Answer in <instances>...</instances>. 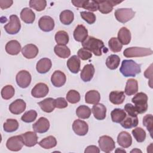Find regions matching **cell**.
<instances>
[{
    "mask_svg": "<svg viewBox=\"0 0 153 153\" xmlns=\"http://www.w3.org/2000/svg\"><path fill=\"white\" fill-rule=\"evenodd\" d=\"M41 109L45 112L50 113L54 111L56 108L55 99L51 97H48L38 103Z\"/></svg>",
    "mask_w": 153,
    "mask_h": 153,
    "instance_id": "obj_23",
    "label": "cell"
},
{
    "mask_svg": "<svg viewBox=\"0 0 153 153\" xmlns=\"http://www.w3.org/2000/svg\"><path fill=\"white\" fill-rule=\"evenodd\" d=\"M98 4L99 11L103 14H108L113 10L114 6L118 5L122 2V1H114V0H105V1H96Z\"/></svg>",
    "mask_w": 153,
    "mask_h": 153,
    "instance_id": "obj_10",
    "label": "cell"
},
{
    "mask_svg": "<svg viewBox=\"0 0 153 153\" xmlns=\"http://www.w3.org/2000/svg\"><path fill=\"white\" fill-rule=\"evenodd\" d=\"M80 98L79 92L75 90H70L66 94V100L72 104L78 103L80 100Z\"/></svg>",
    "mask_w": 153,
    "mask_h": 153,
    "instance_id": "obj_45",
    "label": "cell"
},
{
    "mask_svg": "<svg viewBox=\"0 0 153 153\" xmlns=\"http://www.w3.org/2000/svg\"><path fill=\"white\" fill-rule=\"evenodd\" d=\"M66 81L65 74L60 71H55L51 77L52 84L56 87H60L63 86Z\"/></svg>",
    "mask_w": 153,
    "mask_h": 153,
    "instance_id": "obj_17",
    "label": "cell"
},
{
    "mask_svg": "<svg viewBox=\"0 0 153 153\" xmlns=\"http://www.w3.org/2000/svg\"><path fill=\"white\" fill-rule=\"evenodd\" d=\"M15 93L14 88L11 85H7L1 90V96L5 100L11 99Z\"/></svg>",
    "mask_w": 153,
    "mask_h": 153,
    "instance_id": "obj_42",
    "label": "cell"
},
{
    "mask_svg": "<svg viewBox=\"0 0 153 153\" xmlns=\"http://www.w3.org/2000/svg\"><path fill=\"white\" fill-rule=\"evenodd\" d=\"M56 108L59 109L65 108L68 106V102L63 97H57L55 99Z\"/></svg>",
    "mask_w": 153,
    "mask_h": 153,
    "instance_id": "obj_51",
    "label": "cell"
},
{
    "mask_svg": "<svg viewBox=\"0 0 153 153\" xmlns=\"http://www.w3.org/2000/svg\"><path fill=\"white\" fill-rule=\"evenodd\" d=\"M32 79L30 74L25 70L19 71L16 76V80L17 85L22 88H27L30 84Z\"/></svg>",
    "mask_w": 153,
    "mask_h": 153,
    "instance_id": "obj_8",
    "label": "cell"
},
{
    "mask_svg": "<svg viewBox=\"0 0 153 153\" xmlns=\"http://www.w3.org/2000/svg\"><path fill=\"white\" fill-rule=\"evenodd\" d=\"M60 22L65 25H69L73 22L74 15L72 11L66 10L62 11L59 16Z\"/></svg>",
    "mask_w": 153,
    "mask_h": 153,
    "instance_id": "obj_34",
    "label": "cell"
},
{
    "mask_svg": "<svg viewBox=\"0 0 153 153\" xmlns=\"http://www.w3.org/2000/svg\"><path fill=\"white\" fill-rule=\"evenodd\" d=\"M32 128L35 132L44 133L47 132L50 128V122L45 117H40L36 122L32 125Z\"/></svg>",
    "mask_w": 153,
    "mask_h": 153,
    "instance_id": "obj_12",
    "label": "cell"
},
{
    "mask_svg": "<svg viewBox=\"0 0 153 153\" xmlns=\"http://www.w3.org/2000/svg\"><path fill=\"white\" fill-rule=\"evenodd\" d=\"M52 66L51 61L48 58H42L36 63V69L39 74H45L50 71Z\"/></svg>",
    "mask_w": 153,
    "mask_h": 153,
    "instance_id": "obj_25",
    "label": "cell"
},
{
    "mask_svg": "<svg viewBox=\"0 0 153 153\" xmlns=\"http://www.w3.org/2000/svg\"><path fill=\"white\" fill-rule=\"evenodd\" d=\"M142 152V151H141L140 149H137V148H135V149H133V150H131V151H130V152Z\"/></svg>",
    "mask_w": 153,
    "mask_h": 153,
    "instance_id": "obj_56",
    "label": "cell"
},
{
    "mask_svg": "<svg viewBox=\"0 0 153 153\" xmlns=\"http://www.w3.org/2000/svg\"><path fill=\"white\" fill-rule=\"evenodd\" d=\"M54 51L58 57L63 59L68 58L71 55V50L66 45L57 44L54 48Z\"/></svg>",
    "mask_w": 153,
    "mask_h": 153,
    "instance_id": "obj_33",
    "label": "cell"
},
{
    "mask_svg": "<svg viewBox=\"0 0 153 153\" xmlns=\"http://www.w3.org/2000/svg\"><path fill=\"white\" fill-rule=\"evenodd\" d=\"M120 71L125 77L135 76L141 72L140 65L133 60H123Z\"/></svg>",
    "mask_w": 153,
    "mask_h": 153,
    "instance_id": "obj_2",
    "label": "cell"
},
{
    "mask_svg": "<svg viewBox=\"0 0 153 153\" xmlns=\"http://www.w3.org/2000/svg\"><path fill=\"white\" fill-rule=\"evenodd\" d=\"M138 123L139 120L137 116L132 117L129 115H126L124 119L120 123V124L123 128L129 129L132 127H136Z\"/></svg>",
    "mask_w": 153,
    "mask_h": 153,
    "instance_id": "obj_32",
    "label": "cell"
},
{
    "mask_svg": "<svg viewBox=\"0 0 153 153\" xmlns=\"http://www.w3.org/2000/svg\"><path fill=\"white\" fill-rule=\"evenodd\" d=\"M26 107V102L21 99H18L13 102L9 106L10 111L14 115H19L24 112Z\"/></svg>",
    "mask_w": 153,
    "mask_h": 153,
    "instance_id": "obj_15",
    "label": "cell"
},
{
    "mask_svg": "<svg viewBox=\"0 0 153 153\" xmlns=\"http://www.w3.org/2000/svg\"><path fill=\"white\" fill-rule=\"evenodd\" d=\"M94 67L92 64L85 65L80 74L81 79L84 82L91 81L94 74Z\"/></svg>",
    "mask_w": 153,
    "mask_h": 153,
    "instance_id": "obj_21",
    "label": "cell"
},
{
    "mask_svg": "<svg viewBox=\"0 0 153 153\" xmlns=\"http://www.w3.org/2000/svg\"><path fill=\"white\" fill-rule=\"evenodd\" d=\"M120 62V58L116 54H111L109 56L106 60V65L111 70L116 69Z\"/></svg>",
    "mask_w": 153,
    "mask_h": 153,
    "instance_id": "obj_37",
    "label": "cell"
},
{
    "mask_svg": "<svg viewBox=\"0 0 153 153\" xmlns=\"http://www.w3.org/2000/svg\"><path fill=\"white\" fill-rule=\"evenodd\" d=\"M100 100V95L99 91L92 90L87 91L85 94V102L87 103L95 105L99 103Z\"/></svg>",
    "mask_w": 153,
    "mask_h": 153,
    "instance_id": "obj_29",
    "label": "cell"
},
{
    "mask_svg": "<svg viewBox=\"0 0 153 153\" xmlns=\"http://www.w3.org/2000/svg\"><path fill=\"white\" fill-rule=\"evenodd\" d=\"M134 138L137 142H143L146 138V132L141 127H136L131 131Z\"/></svg>",
    "mask_w": 153,
    "mask_h": 153,
    "instance_id": "obj_43",
    "label": "cell"
},
{
    "mask_svg": "<svg viewBox=\"0 0 153 153\" xmlns=\"http://www.w3.org/2000/svg\"><path fill=\"white\" fill-rule=\"evenodd\" d=\"M117 142L120 146L124 148H128L132 143L131 136L128 132L123 131L117 136Z\"/></svg>",
    "mask_w": 153,
    "mask_h": 153,
    "instance_id": "obj_19",
    "label": "cell"
},
{
    "mask_svg": "<svg viewBox=\"0 0 153 153\" xmlns=\"http://www.w3.org/2000/svg\"><path fill=\"white\" fill-rule=\"evenodd\" d=\"M72 129L77 135L85 136L88 133V126L85 121L78 119L74 121Z\"/></svg>",
    "mask_w": 153,
    "mask_h": 153,
    "instance_id": "obj_14",
    "label": "cell"
},
{
    "mask_svg": "<svg viewBox=\"0 0 153 153\" xmlns=\"http://www.w3.org/2000/svg\"><path fill=\"white\" fill-rule=\"evenodd\" d=\"M98 143L100 149L106 153L112 151L115 148L114 140L111 137L107 135L100 136L98 140Z\"/></svg>",
    "mask_w": 153,
    "mask_h": 153,
    "instance_id": "obj_7",
    "label": "cell"
},
{
    "mask_svg": "<svg viewBox=\"0 0 153 153\" xmlns=\"http://www.w3.org/2000/svg\"><path fill=\"white\" fill-rule=\"evenodd\" d=\"M37 117V112L35 110H29L22 116L21 120L25 123H32L36 120Z\"/></svg>",
    "mask_w": 153,
    "mask_h": 153,
    "instance_id": "obj_46",
    "label": "cell"
},
{
    "mask_svg": "<svg viewBox=\"0 0 153 153\" xmlns=\"http://www.w3.org/2000/svg\"><path fill=\"white\" fill-rule=\"evenodd\" d=\"M152 54V50L149 48L131 47L127 48L123 52L126 57H138L150 56Z\"/></svg>",
    "mask_w": 153,
    "mask_h": 153,
    "instance_id": "obj_4",
    "label": "cell"
},
{
    "mask_svg": "<svg viewBox=\"0 0 153 153\" xmlns=\"http://www.w3.org/2000/svg\"><path fill=\"white\" fill-rule=\"evenodd\" d=\"M91 112L96 120H103L106 117V108L102 103H97L93 106Z\"/></svg>",
    "mask_w": 153,
    "mask_h": 153,
    "instance_id": "obj_22",
    "label": "cell"
},
{
    "mask_svg": "<svg viewBox=\"0 0 153 153\" xmlns=\"http://www.w3.org/2000/svg\"><path fill=\"white\" fill-rule=\"evenodd\" d=\"M118 39L123 45H127L131 38L130 31L126 27H122L118 32Z\"/></svg>",
    "mask_w": 153,
    "mask_h": 153,
    "instance_id": "obj_27",
    "label": "cell"
},
{
    "mask_svg": "<svg viewBox=\"0 0 153 153\" xmlns=\"http://www.w3.org/2000/svg\"><path fill=\"white\" fill-rule=\"evenodd\" d=\"M81 62L79 58L76 55L71 57L67 61L66 65L69 71L73 74H77L80 70Z\"/></svg>",
    "mask_w": 153,
    "mask_h": 153,
    "instance_id": "obj_26",
    "label": "cell"
},
{
    "mask_svg": "<svg viewBox=\"0 0 153 153\" xmlns=\"http://www.w3.org/2000/svg\"><path fill=\"white\" fill-rule=\"evenodd\" d=\"M83 48H86L93 53L95 56H100L102 53H106L108 49L105 47L103 42L93 36H88L86 39L82 42Z\"/></svg>",
    "mask_w": 153,
    "mask_h": 153,
    "instance_id": "obj_1",
    "label": "cell"
},
{
    "mask_svg": "<svg viewBox=\"0 0 153 153\" xmlns=\"http://www.w3.org/2000/svg\"><path fill=\"white\" fill-rule=\"evenodd\" d=\"M88 37V30L82 25H78L74 31V38L75 41L82 42Z\"/></svg>",
    "mask_w": 153,
    "mask_h": 153,
    "instance_id": "obj_20",
    "label": "cell"
},
{
    "mask_svg": "<svg viewBox=\"0 0 153 153\" xmlns=\"http://www.w3.org/2000/svg\"><path fill=\"white\" fill-rule=\"evenodd\" d=\"M85 153H90V152H93V153H99L100 152V149L95 146V145H90L88 146L85 151H84Z\"/></svg>",
    "mask_w": 153,
    "mask_h": 153,
    "instance_id": "obj_55",
    "label": "cell"
},
{
    "mask_svg": "<svg viewBox=\"0 0 153 153\" xmlns=\"http://www.w3.org/2000/svg\"><path fill=\"white\" fill-rule=\"evenodd\" d=\"M91 114V109L85 105H81L76 108V114L78 118L81 119L88 118Z\"/></svg>",
    "mask_w": 153,
    "mask_h": 153,
    "instance_id": "obj_39",
    "label": "cell"
},
{
    "mask_svg": "<svg viewBox=\"0 0 153 153\" xmlns=\"http://www.w3.org/2000/svg\"><path fill=\"white\" fill-rule=\"evenodd\" d=\"M24 145L21 135H17L10 137L6 142V146L8 149L11 151H20Z\"/></svg>",
    "mask_w": 153,
    "mask_h": 153,
    "instance_id": "obj_9",
    "label": "cell"
},
{
    "mask_svg": "<svg viewBox=\"0 0 153 153\" xmlns=\"http://www.w3.org/2000/svg\"><path fill=\"white\" fill-rule=\"evenodd\" d=\"M47 5V1L45 0H30L29 6L37 11L44 10Z\"/></svg>",
    "mask_w": 153,
    "mask_h": 153,
    "instance_id": "obj_44",
    "label": "cell"
},
{
    "mask_svg": "<svg viewBox=\"0 0 153 153\" xmlns=\"http://www.w3.org/2000/svg\"><path fill=\"white\" fill-rule=\"evenodd\" d=\"M144 75L145 78L149 79V85L151 88H152V64H151L149 67L147 68L145 72H144Z\"/></svg>",
    "mask_w": 153,
    "mask_h": 153,
    "instance_id": "obj_53",
    "label": "cell"
},
{
    "mask_svg": "<svg viewBox=\"0 0 153 153\" xmlns=\"http://www.w3.org/2000/svg\"><path fill=\"white\" fill-rule=\"evenodd\" d=\"M143 125L146 128L152 137L153 128V117L152 114H147L143 118Z\"/></svg>",
    "mask_w": 153,
    "mask_h": 153,
    "instance_id": "obj_47",
    "label": "cell"
},
{
    "mask_svg": "<svg viewBox=\"0 0 153 153\" xmlns=\"http://www.w3.org/2000/svg\"><path fill=\"white\" fill-rule=\"evenodd\" d=\"M55 41L58 45H65L69 42V35L65 30H59L55 34Z\"/></svg>",
    "mask_w": 153,
    "mask_h": 153,
    "instance_id": "obj_40",
    "label": "cell"
},
{
    "mask_svg": "<svg viewBox=\"0 0 153 153\" xmlns=\"http://www.w3.org/2000/svg\"><path fill=\"white\" fill-rule=\"evenodd\" d=\"M138 91V83L137 80L133 78H130L127 81L125 87V93L128 96H131L136 94Z\"/></svg>",
    "mask_w": 153,
    "mask_h": 153,
    "instance_id": "obj_31",
    "label": "cell"
},
{
    "mask_svg": "<svg viewBox=\"0 0 153 153\" xmlns=\"http://www.w3.org/2000/svg\"><path fill=\"white\" fill-rule=\"evenodd\" d=\"M20 18L26 23H32L35 19L34 12L30 8L26 7L22 9L20 12Z\"/></svg>",
    "mask_w": 153,
    "mask_h": 153,
    "instance_id": "obj_28",
    "label": "cell"
},
{
    "mask_svg": "<svg viewBox=\"0 0 153 153\" xmlns=\"http://www.w3.org/2000/svg\"><path fill=\"white\" fill-rule=\"evenodd\" d=\"M38 48L32 44H27L22 49V53L23 56L28 59L35 58L38 55Z\"/></svg>",
    "mask_w": 153,
    "mask_h": 153,
    "instance_id": "obj_18",
    "label": "cell"
},
{
    "mask_svg": "<svg viewBox=\"0 0 153 153\" xmlns=\"http://www.w3.org/2000/svg\"><path fill=\"white\" fill-rule=\"evenodd\" d=\"M118 151H120V152H126V151L124 149H120V148H118V149L115 151L116 152H118Z\"/></svg>",
    "mask_w": 153,
    "mask_h": 153,
    "instance_id": "obj_57",
    "label": "cell"
},
{
    "mask_svg": "<svg viewBox=\"0 0 153 153\" xmlns=\"http://www.w3.org/2000/svg\"><path fill=\"white\" fill-rule=\"evenodd\" d=\"M131 102L134 104V108L138 114L145 113L148 109V96L143 93H137L131 99Z\"/></svg>",
    "mask_w": 153,
    "mask_h": 153,
    "instance_id": "obj_3",
    "label": "cell"
},
{
    "mask_svg": "<svg viewBox=\"0 0 153 153\" xmlns=\"http://www.w3.org/2000/svg\"><path fill=\"white\" fill-rule=\"evenodd\" d=\"M126 115V111L120 108L114 109L111 113L112 121L116 123H120L124 119Z\"/></svg>",
    "mask_w": 153,
    "mask_h": 153,
    "instance_id": "obj_36",
    "label": "cell"
},
{
    "mask_svg": "<svg viewBox=\"0 0 153 153\" xmlns=\"http://www.w3.org/2000/svg\"><path fill=\"white\" fill-rule=\"evenodd\" d=\"M13 1L11 0H0V7L1 9L4 10L11 6Z\"/></svg>",
    "mask_w": 153,
    "mask_h": 153,
    "instance_id": "obj_54",
    "label": "cell"
},
{
    "mask_svg": "<svg viewBox=\"0 0 153 153\" xmlns=\"http://www.w3.org/2000/svg\"><path fill=\"white\" fill-rule=\"evenodd\" d=\"M108 46L110 50L114 53L120 52L123 48V44L120 42L118 38L115 37H112L109 40Z\"/></svg>",
    "mask_w": 153,
    "mask_h": 153,
    "instance_id": "obj_41",
    "label": "cell"
},
{
    "mask_svg": "<svg viewBox=\"0 0 153 153\" xmlns=\"http://www.w3.org/2000/svg\"><path fill=\"white\" fill-rule=\"evenodd\" d=\"M4 29L10 35L17 33L21 29L20 21L16 15H11L10 16V22L4 26Z\"/></svg>",
    "mask_w": 153,
    "mask_h": 153,
    "instance_id": "obj_6",
    "label": "cell"
},
{
    "mask_svg": "<svg viewBox=\"0 0 153 153\" xmlns=\"http://www.w3.org/2000/svg\"><path fill=\"white\" fill-rule=\"evenodd\" d=\"M77 54H78V57L82 60H88L92 57L91 52L84 48H81L79 49V50L78 51Z\"/></svg>",
    "mask_w": 153,
    "mask_h": 153,
    "instance_id": "obj_50",
    "label": "cell"
},
{
    "mask_svg": "<svg viewBox=\"0 0 153 153\" xmlns=\"http://www.w3.org/2000/svg\"><path fill=\"white\" fill-rule=\"evenodd\" d=\"M39 29L44 32H50L54 27V21L50 16H44L38 21Z\"/></svg>",
    "mask_w": 153,
    "mask_h": 153,
    "instance_id": "obj_11",
    "label": "cell"
},
{
    "mask_svg": "<svg viewBox=\"0 0 153 153\" xmlns=\"http://www.w3.org/2000/svg\"><path fill=\"white\" fill-rule=\"evenodd\" d=\"M38 145L44 149H51L57 145L56 139L53 136H48L38 142Z\"/></svg>",
    "mask_w": 153,
    "mask_h": 153,
    "instance_id": "obj_35",
    "label": "cell"
},
{
    "mask_svg": "<svg viewBox=\"0 0 153 153\" xmlns=\"http://www.w3.org/2000/svg\"><path fill=\"white\" fill-rule=\"evenodd\" d=\"M114 15L117 21L125 23L134 17L135 12L131 8H118L115 11Z\"/></svg>",
    "mask_w": 153,
    "mask_h": 153,
    "instance_id": "obj_5",
    "label": "cell"
},
{
    "mask_svg": "<svg viewBox=\"0 0 153 153\" xmlns=\"http://www.w3.org/2000/svg\"><path fill=\"white\" fill-rule=\"evenodd\" d=\"M126 98L124 93L121 91H112L110 93L109 99L114 105H120L123 103Z\"/></svg>",
    "mask_w": 153,
    "mask_h": 153,
    "instance_id": "obj_30",
    "label": "cell"
},
{
    "mask_svg": "<svg viewBox=\"0 0 153 153\" xmlns=\"http://www.w3.org/2000/svg\"><path fill=\"white\" fill-rule=\"evenodd\" d=\"M124 111L128 114V115L132 117H136L137 115L134 106L131 103L126 104V105L124 106Z\"/></svg>",
    "mask_w": 153,
    "mask_h": 153,
    "instance_id": "obj_52",
    "label": "cell"
},
{
    "mask_svg": "<svg viewBox=\"0 0 153 153\" xmlns=\"http://www.w3.org/2000/svg\"><path fill=\"white\" fill-rule=\"evenodd\" d=\"M24 145L27 147H32L38 143V136L35 132L29 131L21 134Z\"/></svg>",
    "mask_w": 153,
    "mask_h": 153,
    "instance_id": "obj_16",
    "label": "cell"
},
{
    "mask_svg": "<svg viewBox=\"0 0 153 153\" xmlns=\"http://www.w3.org/2000/svg\"><path fill=\"white\" fill-rule=\"evenodd\" d=\"M81 18L90 25L93 24L96 20V16L94 13L89 11H82L80 13Z\"/></svg>",
    "mask_w": 153,
    "mask_h": 153,
    "instance_id": "obj_49",
    "label": "cell"
},
{
    "mask_svg": "<svg viewBox=\"0 0 153 153\" xmlns=\"http://www.w3.org/2000/svg\"><path fill=\"white\" fill-rule=\"evenodd\" d=\"M49 88L47 84L39 82L36 84L32 89L31 94L35 98L44 97L48 93Z\"/></svg>",
    "mask_w": 153,
    "mask_h": 153,
    "instance_id": "obj_13",
    "label": "cell"
},
{
    "mask_svg": "<svg viewBox=\"0 0 153 153\" xmlns=\"http://www.w3.org/2000/svg\"><path fill=\"white\" fill-rule=\"evenodd\" d=\"M21 45L17 40H11L5 45L6 52L13 56L17 55L21 50Z\"/></svg>",
    "mask_w": 153,
    "mask_h": 153,
    "instance_id": "obj_24",
    "label": "cell"
},
{
    "mask_svg": "<svg viewBox=\"0 0 153 153\" xmlns=\"http://www.w3.org/2000/svg\"><path fill=\"white\" fill-rule=\"evenodd\" d=\"M19 123L15 119H7L3 125V128L5 131L11 133L16 131L19 128Z\"/></svg>",
    "mask_w": 153,
    "mask_h": 153,
    "instance_id": "obj_38",
    "label": "cell"
},
{
    "mask_svg": "<svg viewBox=\"0 0 153 153\" xmlns=\"http://www.w3.org/2000/svg\"><path fill=\"white\" fill-rule=\"evenodd\" d=\"M81 8L90 11H96L98 10V4L96 1L83 0Z\"/></svg>",
    "mask_w": 153,
    "mask_h": 153,
    "instance_id": "obj_48",
    "label": "cell"
}]
</instances>
